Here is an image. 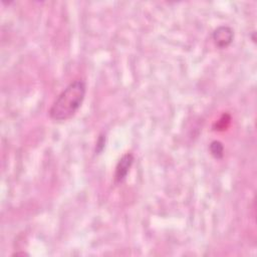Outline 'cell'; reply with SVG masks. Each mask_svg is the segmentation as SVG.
I'll return each mask as SVG.
<instances>
[{"instance_id":"cell-2","label":"cell","mask_w":257,"mask_h":257,"mask_svg":"<svg viewBox=\"0 0 257 257\" xmlns=\"http://www.w3.org/2000/svg\"><path fill=\"white\" fill-rule=\"evenodd\" d=\"M212 38L219 48H225L231 44L234 38L233 30L228 26H219L212 34Z\"/></svg>"},{"instance_id":"cell-4","label":"cell","mask_w":257,"mask_h":257,"mask_svg":"<svg viewBox=\"0 0 257 257\" xmlns=\"http://www.w3.org/2000/svg\"><path fill=\"white\" fill-rule=\"evenodd\" d=\"M209 149H210L211 155H212L215 159L219 160V159H222V158H223L224 147H223V145H222L221 142H219V141H213V142L210 144Z\"/></svg>"},{"instance_id":"cell-1","label":"cell","mask_w":257,"mask_h":257,"mask_svg":"<svg viewBox=\"0 0 257 257\" xmlns=\"http://www.w3.org/2000/svg\"><path fill=\"white\" fill-rule=\"evenodd\" d=\"M86 93V84L82 79L70 82L56 97L49 108V116L56 121L71 118L80 108Z\"/></svg>"},{"instance_id":"cell-3","label":"cell","mask_w":257,"mask_h":257,"mask_svg":"<svg viewBox=\"0 0 257 257\" xmlns=\"http://www.w3.org/2000/svg\"><path fill=\"white\" fill-rule=\"evenodd\" d=\"M134 163V156L130 153L123 155L117 162L114 173V182L121 183L126 178L130 169Z\"/></svg>"}]
</instances>
